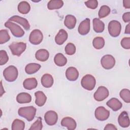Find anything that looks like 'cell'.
I'll return each mask as SVG.
<instances>
[{
  "mask_svg": "<svg viewBox=\"0 0 130 130\" xmlns=\"http://www.w3.org/2000/svg\"><path fill=\"white\" fill-rule=\"evenodd\" d=\"M5 26L8 28L12 34L15 37L20 38L24 35V31L19 25L9 20L5 22Z\"/></svg>",
  "mask_w": 130,
  "mask_h": 130,
  "instance_id": "cell-4",
  "label": "cell"
},
{
  "mask_svg": "<svg viewBox=\"0 0 130 130\" xmlns=\"http://www.w3.org/2000/svg\"><path fill=\"white\" fill-rule=\"evenodd\" d=\"M90 19L86 18L80 23L78 28V32L83 36L87 35L90 31Z\"/></svg>",
  "mask_w": 130,
  "mask_h": 130,
  "instance_id": "cell-13",
  "label": "cell"
},
{
  "mask_svg": "<svg viewBox=\"0 0 130 130\" xmlns=\"http://www.w3.org/2000/svg\"><path fill=\"white\" fill-rule=\"evenodd\" d=\"M54 61L56 65L58 67H63L66 64L67 62V59L61 53L56 54L54 58Z\"/></svg>",
  "mask_w": 130,
  "mask_h": 130,
  "instance_id": "cell-27",
  "label": "cell"
},
{
  "mask_svg": "<svg viewBox=\"0 0 130 130\" xmlns=\"http://www.w3.org/2000/svg\"><path fill=\"white\" fill-rule=\"evenodd\" d=\"M68 35L67 32L63 29L59 30L55 37V42L58 45H62L67 40Z\"/></svg>",
  "mask_w": 130,
  "mask_h": 130,
  "instance_id": "cell-17",
  "label": "cell"
},
{
  "mask_svg": "<svg viewBox=\"0 0 130 130\" xmlns=\"http://www.w3.org/2000/svg\"><path fill=\"white\" fill-rule=\"evenodd\" d=\"M108 31L110 35L112 37H118L121 32V25L117 20H111L108 24Z\"/></svg>",
  "mask_w": 130,
  "mask_h": 130,
  "instance_id": "cell-6",
  "label": "cell"
},
{
  "mask_svg": "<svg viewBox=\"0 0 130 130\" xmlns=\"http://www.w3.org/2000/svg\"><path fill=\"white\" fill-rule=\"evenodd\" d=\"M60 124L62 126L66 127L69 130H74L77 126L76 121L71 117H65L63 118Z\"/></svg>",
  "mask_w": 130,
  "mask_h": 130,
  "instance_id": "cell-12",
  "label": "cell"
},
{
  "mask_svg": "<svg viewBox=\"0 0 130 130\" xmlns=\"http://www.w3.org/2000/svg\"><path fill=\"white\" fill-rule=\"evenodd\" d=\"M9 60V57L5 50H0V65L3 66L6 64Z\"/></svg>",
  "mask_w": 130,
  "mask_h": 130,
  "instance_id": "cell-37",
  "label": "cell"
},
{
  "mask_svg": "<svg viewBox=\"0 0 130 130\" xmlns=\"http://www.w3.org/2000/svg\"><path fill=\"white\" fill-rule=\"evenodd\" d=\"M44 119L46 123L49 125L55 124L58 120V115L54 111L50 110L46 112L44 115Z\"/></svg>",
  "mask_w": 130,
  "mask_h": 130,
  "instance_id": "cell-11",
  "label": "cell"
},
{
  "mask_svg": "<svg viewBox=\"0 0 130 130\" xmlns=\"http://www.w3.org/2000/svg\"><path fill=\"white\" fill-rule=\"evenodd\" d=\"M102 66L106 70L112 69L115 64V59L114 57L110 54L104 55L101 59Z\"/></svg>",
  "mask_w": 130,
  "mask_h": 130,
  "instance_id": "cell-8",
  "label": "cell"
},
{
  "mask_svg": "<svg viewBox=\"0 0 130 130\" xmlns=\"http://www.w3.org/2000/svg\"><path fill=\"white\" fill-rule=\"evenodd\" d=\"M35 57L40 61H46L49 57V53L45 49H41L36 52Z\"/></svg>",
  "mask_w": 130,
  "mask_h": 130,
  "instance_id": "cell-21",
  "label": "cell"
},
{
  "mask_svg": "<svg viewBox=\"0 0 130 130\" xmlns=\"http://www.w3.org/2000/svg\"><path fill=\"white\" fill-rule=\"evenodd\" d=\"M63 5V2L61 0H51L47 4L49 10H57L61 8Z\"/></svg>",
  "mask_w": 130,
  "mask_h": 130,
  "instance_id": "cell-28",
  "label": "cell"
},
{
  "mask_svg": "<svg viewBox=\"0 0 130 130\" xmlns=\"http://www.w3.org/2000/svg\"><path fill=\"white\" fill-rule=\"evenodd\" d=\"M18 75V70L14 66L7 67L3 71V76L5 79L9 82L15 81L17 78Z\"/></svg>",
  "mask_w": 130,
  "mask_h": 130,
  "instance_id": "cell-2",
  "label": "cell"
},
{
  "mask_svg": "<svg viewBox=\"0 0 130 130\" xmlns=\"http://www.w3.org/2000/svg\"><path fill=\"white\" fill-rule=\"evenodd\" d=\"M81 84L84 89L91 91L95 87L96 80L94 76L90 74H87L82 77L81 80Z\"/></svg>",
  "mask_w": 130,
  "mask_h": 130,
  "instance_id": "cell-3",
  "label": "cell"
},
{
  "mask_svg": "<svg viewBox=\"0 0 130 130\" xmlns=\"http://www.w3.org/2000/svg\"><path fill=\"white\" fill-rule=\"evenodd\" d=\"M124 33L126 34H130V24L129 23L127 24V25L126 26Z\"/></svg>",
  "mask_w": 130,
  "mask_h": 130,
  "instance_id": "cell-43",
  "label": "cell"
},
{
  "mask_svg": "<svg viewBox=\"0 0 130 130\" xmlns=\"http://www.w3.org/2000/svg\"><path fill=\"white\" fill-rule=\"evenodd\" d=\"M10 39V36L7 29L0 30V44H3L8 42Z\"/></svg>",
  "mask_w": 130,
  "mask_h": 130,
  "instance_id": "cell-33",
  "label": "cell"
},
{
  "mask_svg": "<svg viewBox=\"0 0 130 130\" xmlns=\"http://www.w3.org/2000/svg\"><path fill=\"white\" fill-rule=\"evenodd\" d=\"M117 130V127L113 124L112 123H108L107 124L105 128H104V130Z\"/></svg>",
  "mask_w": 130,
  "mask_h": 130,
  "instance_id": "cell-41",
  "label": "cell"
},
{
  "mask_svg": "<svg viewBox=\"0 0 130 130\" xmlns=\"http://www.w3.org/2000/svg\"><path fill=\"white\" fill-rule=\"evenodd\" d=\"M43 128L42 118L39 117L37 120L31 124L29 130H41Z\"/></svg>",
  "mask_w": 130,
  "mask_h": 130,
  "instance_id": "cell-36",
  "label": "cell"
},
{
  "mask_svg": "<svg viewBox=\"0 0 130 130\" xmlns=\"http://www.w3.org/2000/svg\"><path fill=\"white\" fill-rule=\"evenodd\" d=\"M30 10V6L29 4L26 1H22L20 2L18 5V10L22 14H26L28 13Z\"/></svg>",
  "mask_w": 130,
  "mask_h": 130,
  "instance_id": "cell-29",
  "label": "cell"
},
{
  "mask_svg": "<svg viewBox=\"0 0 130 130\" xmlns=\"http://www.w3.org/2000/svg\"><path fill=\"white\" fill-rule=\"evenodd\" d=\"M31 101V96L27 92H21L16 96V101L19 104L29 103Z\"/></svg>",
  "mask_w": 130,
  "mask_h": 130,
  "instance_id": "cell-25",
  "label": "cell"
},
{
  "mask_svg": "<svg viewBox=\"0 0 130 130\" xmlns=\"http://www.w3.org/2000/svg\"><path fill=\"white\" fill-rule=\"evenodd\" d=\"M92 45L96 49H101L103 48L105 45V40L101 37H97L93 39L92 41Z\"/></svg>",
  "mask_w": 130,
  "mask_h": 130,
  "instance_id": "cell-30",
  "label": "cell"
},
{
  "mask_svg": "<svg viewBox=\"0 0 130 130\" xmlns=\"http://www.w3.org/2000/svg\"><path fill=\"white\" fill-rule=\"evenodd\" d=\"M25 128V123L23 121L19 119H15L12 124V130H23Z\"/></svg>",
  "mask_w": 130,
  "mask_h": 130,
  "instance_id": "cell-31",
  "label": "cell"
},
{
  "mask_svg": "<svg viewBox=\"0 0 130 130\" xmlns=\"http://www.w3.org/2000/svg\"><path fill=\"white\" fill-rule=\"evenodd\" d=\"M38 81L35 78H29L25 79L23 82V87L27 90H31L37 87Z\"/></svg>",
  "mask_w": 130,
  "mask_h": 130,
  "instance_id": "cell-22",
  "label": "cell"
},
{
  "mask_svg": "<svg viewBox=\"0 0 130 130\" xmlns=\"http://www.w3.org/2000/svg\"><path fill=\"white\" fill-rule=\"evenodd\" d=\"M85 5L89 9H95L98 6V2L96 0H89L85 2Z\"/></svg>",
  "mask_w": 130,
  "mask_h": 130,
  "instance_id": "cell-39",
  "label": "cell"
},
{
  "mask_svg": "<svg viewBox=\"0 0 130 130\" xmlns=\"http://www.w3.org/2000/svg\"><path fill=\"white\" fill-rule=\"evenodd\" d=\"M76 22V18L74 15H67L64 20V24L68 28L72 29L75 27Z\"/></svg>",
  "mask_w": 130,
  "mask_h": 130,
  "instance_id": "cell-23",
  "label": "cell"
},
{
  "mask_svg": "<svg viewBox=\"0 0 130 130\" xmlns=\"http://www.w3.org/2000/svg\"><path fill=\"white\" fill-rule=\"evenodd\" d=\"M36 97L35 104L39 107H42L45 104L47 96L42 91H38L35 93Z\"/></svg>",
  "mask_w": 130,
  "mask_h": 130,
  "instance_id": "cell-19",
  "label": "cell"
},
{
  "mask_svg": "<svg viewBox=\"0 0 130 130\" xmlns=\"http://www.w3.org/2000/svg\"><path fill=\"white\" fill-rule=\"evenodd\" d=\"M10 21H14L20 24H21L23 27L26 30L30 29V24L28 20L22 17H20L18 15H14L10 17L9 19Z\"/></svg>",
  "mask_w": 130,
  "mask_h": 130,
  "instance_id": "cell-14",
  "label": "cell"
},
{
  "mask_svg": "<svg viewBox=\"0 0 130 130\" xmlns=\"http://www.w3.org/2000/svg\"><path fill=\"white\" fill-rule=\"evenodd\" d=\"M37 109L33 106L20 107L18 111V115L25 118L27 121H32L36 115Z\"/></svg>",
  "mask_w": 130,
  "mask_h": 130,
  "instance_id": "cell-1",
  "label": "cell"
},
{
  "mask_svg": "<svg viewBox=\"0 0 130 130\" xmlns=\"http://www.w3.org/2000/svg\"><path fill=\"white\" fill-rule=\"evenodd\" d=\"M111 12V9L110 7L107 5H103L101 7L98 15L100 18H103L107 17Z\"/></svg>",
  "mask_w": 130,
  "mask_h": 130,
  "instance_id": "cell-32",
  "label": "cell"
},
{
  "mask_svg": "<svg viewBox=\"0 0 130 130\" xmlns=\"http://www.w3.org/2000/svg\"><path fill=\"white\" fill-rule=\"evenodd\" d=\"M66 76L70 81H76L79 77V72L77 69L73 67L68 68L66 71Z\"/></svg>",
  "mask_w": 130,
  "mask_h": 130,
  "instance_id": "cell-15",
  "label": "cell"
},
{
  "mask_svg": "<svg viewBox=\"0 0 130 130\" xmlns=\"http://www.w3.org/2000/svg\"><path fill=\"white\" fill-rule=\"evenodd\" d=\"M123 7L125 9L130 8V0H124L123 1Z\"/></svg>",
  "mask_w": 130,
  "mask_h": 130,
  "instance_id": "cell-42",
  "label": "cell"
},
{
  "mask_svg": "<svg viewBox=\"0 0 130 130\" xmlns=\"http://www.w3.org/2000/svg\"><path fill=\"white\" fill-rule=\"evenodd\" d=\"M41 84L46 88L51 87L54 83L53 78L51 75L49 74H44L41 78Z\"/></svg>",
  "mask_w": 130,
  "mask_h": 130,
  "instance_id": "cell-20",
  "label": "cell"
},
{
  "mask_svg": "<svg viewBox=\"0 0 130 130\" xmlns=\"http://www.w3.org/2000/svg\"><path fill=\"white\" fill-rule=\"evenodd\" d=\"M43 35L42 31L38 29H35L31 31L29 37V41L33 45H37L40 44L43 41Z\"/></svg>",
  "mask_w": 130,
  "mask_h": 130,
  "instance_id": "cell-7",
  "label": "cell"
},
{
  "mask_svg": "<svg viewBox=\"0 0 130 130\" xmlns=\"http://www.w3.org/2000/svg\"><path fill=\"white\" fill-rule=\"evenodd\" d=\"M94 115L96 119L100 121L107 120L110 116V111L104 107L100 106L96 108L94 112Z\"/></svg>",
  "mask_w": 130,
  "mask_h": 130,
  "instance_id": "cell-10",
  "label": "cell"
},
{
  "mask_svg": "<svg viewBox=\"0 0 130 130\" xmlns=\"http://www.w3.org/2000/svg\"><path fill=\"white\" fill-rule=\"evenodd\" d=\"M93 29L97 33L102 32L105 29V24L100 19L95 18L92 20Z\"/></svg>",
  "mask_w": 130,
  "mask_h": 130,
  "instance_id": "cell-24",
  "label": "cell"
},
{
  "mask_svg": "<svg viewBox=\"0 0 130 130\" xmlns=\"http://www.w3.org/2000/svg\"><path fill=\"white\" fill-rule=\"evenodd\" d=\"M106 104L114 111H117L120 110L122 107V104L121 102L115 98H113L110 99L107 102Z\"/></svg>",
  "mask_w": 130,
  "mask_h": 130,
  "instance_id": "cell-18",
  "label": "cell"
},
{
  "mask_svg": "<svg viewBox=\"0 0 130 130\" xmlns=\"http://www.w3.org/2000/svg\"><path fill=\"white\" fill-rule=\"evenodd\" d=\"M65 52L69 55H72L74 54L76 51V46L72 43H68L64 48Z\"/></svg>",
  "mask_w": 130,
  "mask_h": 130,
  "instance_id": "cell-35",
  "label": "cell"
},
{
  "mask_svg": "<svg viewBox=\"0 0 130 130\" xmlns=\"http://www.w3.org/2000/svg\"><path fill=\"white\" fill-rule=\"evenodd\" d=\"M9 47L13 55L19 56L25 50L26 44L24 42H13L9 45Z\"/></svg>",
  "mask_w": 130,
  "mask_h": 130,
  "instance_id": "cell-5",
  "label": "cell"
},
{
  "mask_svg": "<svg viewBox=\"0 0 130 130\" xmlns=\"http://www.w3.org/2000/svg\"><path fill=\"white\" fill-rule=\"evenodd\" d=\"M121 46L125 49H130V38L125 37L123 38L120 42Z\"/></svg>",
  "mask_w": 130,
  "mask_h": 130,
  "instance_id": "cell-38",
  "label": "cell"
},
{
  "mask_svg": "<svg viewBox=\"0 0 130 130\" xmlns=\"http://www.w3.org/2000/svg\"><path fill=\"white\" fill-rule=\"evenodd\" d=\"M118 122L122 127L126 128L129 126V119L127 112L123 111L120 114L118 118Z\"/></svg>",
  "mask_w": 130,
  "mask_h": 130,
  "instance_id": "cell-16",
  "label": "cell"
},
{
  "mask_svg": "<svg viewBox=\"0 0 130 130\" xmlns=\"http://www.w3.org/2000/svg\"><path fill=\"white\" fill-rule=\"evenodd\" d=\"M41 67V65L39 63H30L25 66V71L27 74H33L37 72L40 70Z\"/></svg>",
  "mask_w": 130,
  "mask_h": 130,
  "instance_id": "cell-26",
  "label": "cell"
},
{
  "mask_svg": "<svg viewBox=\"0 0 130 130\" xmlns=\"http://www.w3.org/2000/svg\"><path fill=\"white\" fill-rule=\"evenodd\" d=\"M120 97L123 101L127 103H130V91L128 89H123L119 93Z\"/></svg>",
  "mask_w": 130,
  "mask_h": 130,
  "instance_id": "cell-34",
  "label": "cell"
},
{
  "mask_svg": "<svg viewBox=\"0 0 130 130\" xmlns=\"http://www.w3.org/2000/svg\"><path fill=\"white\" fill-rule=\"evenodd\" d=\"M109 94L108 89L105 86H101L98 87V89L93 94L94 100L98 102H101L106 99Z\"/></svg>",
  "mask_w": 130,
  "mask_h": 130,
  "instance_id": "cell-9",
  "label": "cell"
},
{
  "mask_svg": "<svg viewBox=\"0 0 130 130\" xmlns=\"http://www.w3.org/2000/svg\"><path fill=\"white\" fill-rule=\"evenodd\" d=\"M122 19L124 22H129L130 21V12H127L123 14Z\"/></svg>",
  "mask_w": 130,
  "mask_h": 130,
  "instance_id": "cell-40",
  "label": "cell"
}]
</instances>
